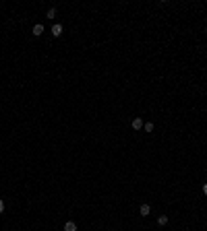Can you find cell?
I'll return each instance as SVG.
<instances>
[{
	"mask_svg": "<svg viewBox=\"0 0 207 231\" xmlns=\"http://www.w3.org/2000/svg\"><path fill=\"white\" fill-rule=\"evenodd\" d=\"M52 33H54V37H60L62 35V25L60 23H54V25H52Z\"/></svg>",
	"mask_w": 207,
	"mask_h": 231,
	"instance_id": "6da1fadb",
	"label": "cell"
},
{
	"mask_svg": "<svg viewBox=\"0 0 207 231\" xmlns=\"http://www.w3.org/2000/svg\"><path fill=\"white\" fill-rule=\"evenodd\" d=\"M139 213H141V217H147V215L151 213V206H149V204H141V209H139Z\"/></svg>",
	"mask_w": 207,
	"mask_h": 231,
	"instance_id": "7a4b0ae2",
	"label": "cell"
},
{
	"mask_svg": "<svg viewBox=\"0 0 207 231\" xmlns=\"http://www.w3.org/2000/svg\"><path fill=\"white\" fill-rule=\"evenodd\" d=\"M64 231H77V225L73 223V221H66V223H64Z\"/></svg>",
	"mask_w": 207,
	"mask_h": 231,
	"instance_id": "3957f363",
	"label": "cell"
},
{
	"mask_svg": "<svg viewBox=\"0 0 207 231\" xmlns=\"http://www.w3.org/2000/svg\"><path fill=\"white\" fill-rule=\"evenodd\" d=\"M133 128H135V130L143 128V120H141V118H135V120H133Z\"/></svg>",
	"mask_w": 207,
	"mask_h": 231,
	"instance_id": "277c9868",
	"label": "cell"
},
{
	"mask_svg": "<svg viewBox=\"0 0 207 231\" xmlns=\"http://www.w3.org/2000/svg\"><path fill=\"white\" fill-rule=\"evenodd\" d=\"M41 33H44V25H40V23H37V25L33 27V35H41Z\"/></svg>",
	"mask_w": 207,
	"mask_h": 231,
	"instance_id": "5b68a950",
	"label": "cell"
},
{
	"mask_svg": "<svg viewBox=\"0 0 207 231\" xmlns=\"http://www.w3.org/2000/svg\"><path fill=\"white\" fill-rule=\"evenodd\" d=\"M158 223H159V225H166V223H168V217H166V215H159V217H158Z\"/></svg>",
	"mask_w": 207,
	"mask_h": 231,
	"instance_id": "8992f818",
	"label": "cell"
},
{
	"mask_svg": "<svg viewBox=\"0 0 207 231\" xmlns=\"http://www.w3.org/2000/svg\"><path fill=\"white\" fill-rule=\"evenodd\" d=\"M143 128L147 130V132H151V130H153V124H151V122H147V124H143Z\"/></svg>",
	"mask_w": 207,
	"mask_h": 231,
	"instance_id": "52a82bcc",
	"label": "cell"
},
{
	"mask_svg": "<svg viewBox=\"0 0 207 231\" xmlns=\"http://www.w3.org/2000/svg\"><path fill=\"white\" fill-rule=\"evenodd\" d=\"M56 17V8H50L48 10V19H54Z\"/></svg>",
	"mask_w": 207,
	"mask_h": 231,
	"instance_id": "ba28073f",
	"label": "cell"
},
{
	"mask_svg": "<svg viewBox=\"0 0 207 231\" xmlns=\"http://www.w3.org/2000/svg\"><path fill=\"white\" fill-rule=\"evenodd\" d=\"M203 194L207 196V184H203Z\"/></svg>",
	"mask_w": 207,
	"mask_h": 231,
	"instance_id": "9c48e42d",
	"label": "cell"
},
{
	"mask_svg": "<svg viewBox=\"0 0 207 231\" xmlns=\"http://www.w3.org/2000/svg\"><path fill=\"white\" fill-rule=\"evenodd\" d=\"M4 211V202H2V200H0V213Z\"/></svg>",
	"mask_w": 207,
	"mask_h": 231,
	"instance_id": "30bf717a",
	"label": "cell"
},
{
	"mask_svg": "<svg viewBox=\"0 0 207 231\" xmlns=\"http://www.w3.org/2000/svg\"><path fill=\"white\" fill-rule=\"evenodd\" d=\"M205 31H207V29H205Z\"/></svg>",
	"mask_w": 207,
	"mask_h": 231,
	"instance_id": "8fae6325",
	"label": "cell"
}]
</instances>
